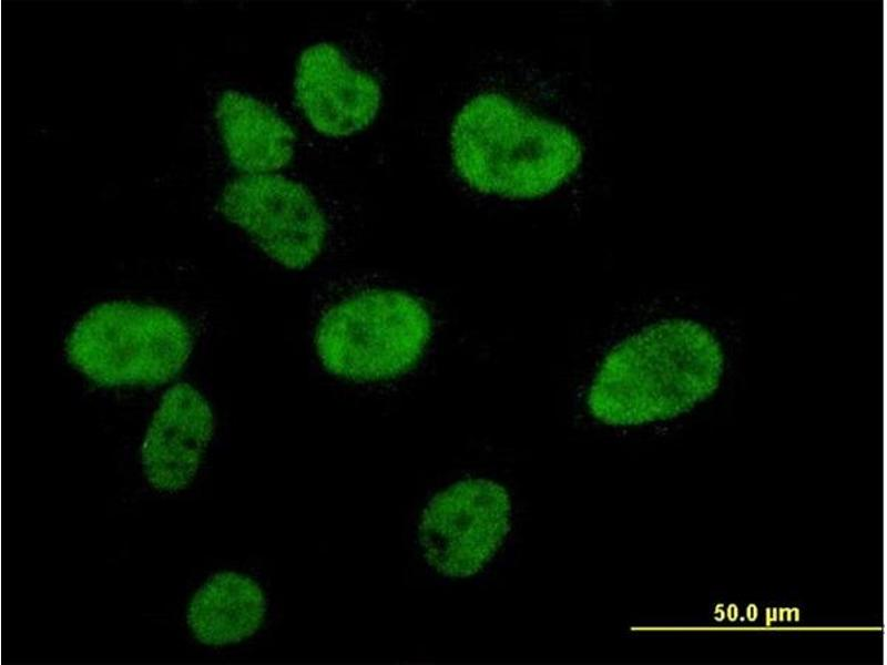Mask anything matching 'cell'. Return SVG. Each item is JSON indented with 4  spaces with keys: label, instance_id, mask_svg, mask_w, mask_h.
Segmentation results:
<instances>
[{
    "label": "cell",
    "instance_id": "6da1fadb",
    "mask_svg": "<svg viewBox=\"0 0 887 665\" xmlns=\"http://www.w3.org/2000/svg\"><path fill=\"white\" fill-rule=\"evenodd\" d=\"M724 369V349L704 323L664 319L610 350L587 403L595 418L609 424L653 421L713 395Z\"/></svg>",
    "mask_w": 887,
    "mask_h": 665
},
{
    "label": "cell",
    "instance_id": "7a4b0ae2",
    "mask_svg": "<svg viewBox=\"0 0 887 665\" xmlns=\"http://www.w3.org/2000/svg\"><path fill=\"white\" fill-rule=\"evenodd\" d=\"M451 146L455 165L471 186L509 197L550 192L580 161L579 143L565 127L496 94L480 95L461 110Z\"/></svg>",
    "mask_w": 887,
    "mask_h": 665
},
{
    "label": "cell",
    "instance_id": "3957f363",
    "mask_svg": "<svg viewBox=\"0 0 887 665\" xmlns=\"http://www.w3.org/2000/svg\"><path fill=\"white\" fill-rule=\"evenodd\" d=\"M192 349V334L177 314L130 301L90 309L65 344L70 364L103 387L164 383L183 368Z\"/></svg>",
    "mask_w": 887,
    "mask_h": 665
},
{
    "label": "cell",
    "instance_id": "277c9868",
    "mask_svg": "<svg viewBox=\"0 0 887 665\" xmlns=\"http://www.w3.org/2000/svg\"><path fill=\"white\" fill-rule=\"evenodd\" d=\"M431 327L427 309L408 293L361 289L323 311L315 348L330 374L377 381L409 371L421 358Z\"/></svg>",
    "mask_w": 887,
    "mask_h": 665
},
{
    "label": "cell",
    "instance_id": "5b68a950",
    "mask_svg": "<svg viewBox=\"0 0 887 665\" xmlns=\"http://www.w3.org/2000/svg\"><path fill=\"white\" fill-rule=\"evenodd\" d=\"M510 530L511 503L504 488L487 479H466L428 502L419 541L437 572L462 579L492 561Z\"/></svg>",
    "mask_w": 887,
    "mask_h": 665
},
{
    "label": "cell",
    "instance_id": "8992f818",
    "mask_svg": "<svg viewBox=\"0 0 887 665\" xmlns=\"http://www.w3.org/2000/svg\"><path fill=\"white\" fill-rule=\"evenodd\" d=\"M221 211L267 256L289 269L308 267L326 239L327 223L314 196L281 175L236 178L223 192Z\"/></svg>",
    "mask_w": 887,
    "mask_h": 665
},
{
    "label": "cell",
    "instance_id": "52a82bcc",
    "mask_svg": "<svg viewBox=\"0 0 887 665\" xmlns=\"http://www.w3.org/2000/svg\"><path fill=\"white\" fill-rule=\"evenodd\" d=\"M295 89L310 124L334 137L368 126L381 100L377 81L354 68L341 51L325 42L307 48L299 57Z\"/></svg>",
    "mask_w": 887,
    "mask_h": 665
},
{
    "label": "cell",
    "instance_id": "ba28073f",
    "mask_svg": "<svg viewBox=\"0 0 887 665\" xmlns=\"http://www.w3.org/2000/svg\"><path fill=\"white\" fill-rule=\"evenodd\" d=\"M213 433L212 409L195 388L181 382L167 389L141 447L146 481L163 493L184 490L196 477Z\"/></svg>",
    "mask_w": 887,
    "mask_h": 665
},
{
    "label": "cell",
    "instance_id": "9c48e42d",
    "mask_svg": "<svg viewBox=\"0 0 887 665\" xmlns=\"http://www.w3.org/2000/svg\"><path fill=\"white\" fill-rule=\"evenodd\" d=\"M216 117L231 162L248 174H266L288 164L295 134L272 109L238 91H225Z\"/></svg>",
    "mask_w": 887,
    "mask_h": 665
},
{
    "label": "cell",
    "instance_id": "30bf717a",
    "mask_svg": "<svg viewBox=\"0 0 887 665\" xmlns=\"http://www.w3.org/2000/svg\"><path fill=\"white\" fill-rule=\"evenodd\" d=\"M265 613L266 600L256 582L236 572H221L193 595L186 623L200 643L224 646L253 635Z\"/></svg>",
    "mask_w": 887,
    "mask_h": 665
}]
</instances>
